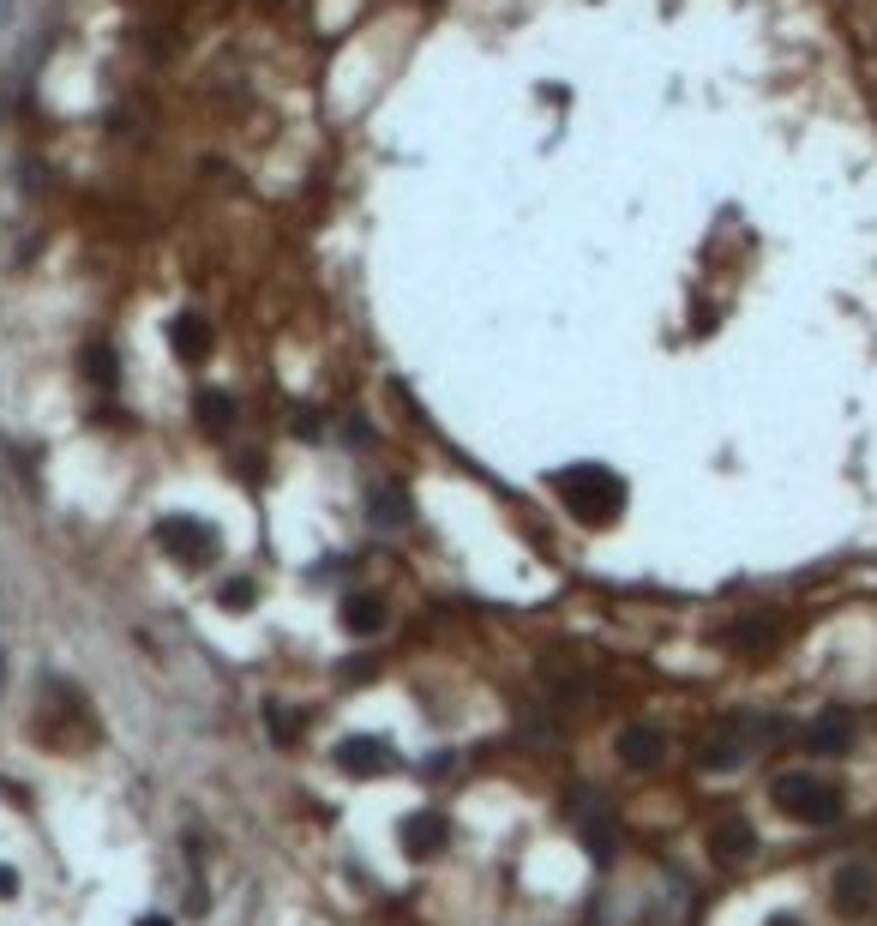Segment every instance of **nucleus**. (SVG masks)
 Masks as SVG:
<instances>
[{"mask_svg":"<svg viewBox=\"0 0 877 926\" xmlns=\"http://www.w3.org/2000/svg\"><path fill=\"white\" fill-rule=\"evenodd\" d=\"M554 494L565 499V511H571L577 524H589V529H607L619 511H626V481H619L607 464H571V469H559Z\"/></svg>","mask_w":877,"mask_h":926,"instance_id":"nucleus-1","label":"nucleus"},{"mask_svg":"<svg viewBox=\"0 0 877 926\" xmlns=\"http://www.w3.org/2000/svg\"><path fill=\"white\" fill-rule=\"evenodd\" d=\"M769 800L781 806L794 825H836L841 818V788L829 783V776H811V770H781L776 783H769Z\"/></svg>","mask_w":877,"mask_h":926,"instance_id":"nucleus-2","label":"nucleus"},{"mask_svg":"<svg viewBox=\"0 0 877 926\" xmlns=\"http://www.w3.org/2000/svg\"><path fill=\"white\" fill-rule=\"evenodd\" d=\"M157 548H169L181 566H211L217 560V529L199 518H162L157 524Z\"/></svg>","mask_w":877,"mask_h":926,"instance_id":"nucleus-3","label":"nucleus"},{"mask_svg":"<svg viewBox=\"0 0 877 926\" xmlns=\"http://www.w3.org/2000/svg\"><path fill=\"white\" fill-rule=\"evenodd\" d=\"M829 903L841 908V915H871V903H877V873L866 860H847L836 866V878H829Z\"/></svg>","mask_w":877,"mask_h":926,"instance_id":"nucleus-4","label":"nucleus"},{"mask_svg":"<svg viewBox=\"0 0 877 926\" xmlns=\"http://www.w3.org/2000/svg\"><path fill=\"white\" fill-rule=\"evenodd\" d=\"M751 734H769V728L764 723H727L721 734H709V740H704L697 764H704V770H734V764H746L751 758Z\"/></svg>","mask_w":877,"mask_h":926,"instance_id":"nucleus-5","label":"nucleus"},{"mask_svg":"<svg viewBox=\"0 0 877 926\" xmlns=\"http://www.w3.org/2000/svg\"><path fill=\"white\" fill-rule=\"evenodd\" d=\"M391 764H397V758H391V746H385L379 734H349V740L337 746V770H343V776H361V783H367V776H385Z\"/></svg>","mask_w":877,"mask_h":926,"instance_id":"nucleus-6","label":"nucleus"},{"mask_svg":"<svg viewBox=\"0 0 877 926\" xmlns=\"http://www.w3.org/2000/svg\"><path fill=\"white\" fill-rule=\"evenodd\" d=\"M854 734H859V716L847 710V704H829V710L806 728V746H811L817 758H836V753H847V746H854Z\"/></svg>","mask_w":877,"mask_h":926,"instance_id":"nucleus-7","label":"nucleus"},{"mask_svg":"<svg viewBox=\"0 0 877 926\" xmlns=\"http://www.w3.org/2000/svg\"><path fill=\"white\" fill-rule=\"evenodd\" d=\"M619 758L631 764V770H656V764L667 758V734L656 723H631V728H619Z\"/></svg>","mask_w":877,"mask_h":926,"instance_id":"nucleus-8","label":"nucleus"},{"mask_svg":"<svg viewBox=\"0 0 877 926\" xmlns=\"http://www.w3.org/2000/svg\"><path fill=\"white\" fill-rule=\"evenodd\" d=\"M397 836H403V848H409L415 860H427V855H439V848L451 843V825H445L439 813H409Z\"/></svg>","mask_w":877,"mask_h":926,"instance_id":"nucleus-9","label":"nucleus"},{"mask_svg":"<svg viewBox=\"0 0 877 926\" xmlns=\"http://www.w3.org/2000/svg\"><path fill=\"white\" fill-rule=\"evenodd\" d=\"M169 343H175V356H181V361H205V356H211V343H217V331H211V319H205V313H175Z\"/></svg>","mask_w":877,"mask_h":926,"instance_id":"nucleus-10","label":"nucleus"},{"mask_svg":"<svg viewBox=\"0 0 877 926\" xmlns=\"http://www.w3.org/2000/svg\"><path fill=\"white\" fill-rule=\"evenodd\" d=\"M577 830H584V843H589L596 860H614V818H607V806L596 800V794L577 806Z\"/></svg>","mask_w":877,"mask_h":926,"instance_id":"nucleus-11","label":"nucleus"},{"mask_svg":"<svg viewBox=\"0 0 877 926\" xmlns=\"http://www.w3.org/2000/svg\"><path fill=\"white\" fill-rule=\"evenodd\" d=\"M337 620H343L349 638H373V631L385 626V601H379V596H349Z\"/></svg>","mask_w":877,"mask_h":926,"instance_id":"nucleus-12","label":"nucleus"},{"mask_svg":"<svg viewBox=\"0 0 877 926\" xmlns=\"http://www.w3.org/2000/svg\"><path fill=\"white\" fill-rule=\"evenodd\" d=\"M709 848H716L721 860H746L751 848H757V836H751V825H746V818H727V825H716V830H709Z\"/></svg>","mask_w":877,"mask_h":926,"instance_id":"nucleus-13","label":"nucleus"},{"mask_svg":"<svg viewBox=\"0 0 877 926\" xmlns=\"http://www.w3.org/2000/svg\"><path fill=\"white\" fill-rule=\"evenodd\" d=\"M373 518H385V524H403V518H409V494L397 488V481L373 488Z\"/></svg>","mask_w":877,"mask_h":926,"instance_id":"nucleus-14","label":"nucleus"},{"mask_svg":"<svg viewBox=\"0 0 877 926\" xmlns=\"http://www.w3.org/2000/svg\"><path fill=\"white\" fill-rule=\"evenodd\" d=\"M229 416H235V397L229 391H199V421H205V428H229Z\"/></svg>","mask_w":877,"mask_h":926,"instance_id":"nucleus-15","label":"nucleus"},{"mask_svg":"<svg viewBox=\"0 0 877 926\" xmlns=\"http://www.w3.org/2000/svg\"><path fill=\"white\" fill-rule=\"evenodd\" d=\"M265 728H271V740H277V746H295L307 723H301L295 710H277V704H271V710H265Z\"/></svg>","mask_w":877,"mask_h":926,"instance_id":"nucleus-16","label":"nucleus"},{"mask_svg":"<svg viewBox=\"0 0 877 926\" xmlns=\"http://www.w3.org/2000/svg\"><path fill=\"white\" fill-rule=\"evenodd\" d=\"M84 379H97V386H114V349L109 343H97V349H84Z\"/></svg>","mask_w":877,"mask_h":926,"instance_id":"nucleus-17","label":"nucleus"},{"mask_svg":"<svg viewBox=\"0 0 877 926\" xmlns=\"http://www.w3.org/2000/svg\"><path fill=\"white\" fill-rule=\"evenodd\" d=\"M252 596H259V590H252V578L222 584V608H229V614H247V608H252Z\"/></svg>","mask_w":877,"mask_h":926,"instance_id":"nucleus-18","label":"nucleus"},{"mask_svg":"<svg viewBox=\"0 0 877 926\" xmlns=\"http://www.w3.org/2000/svg\"><path fill=\"white\" fill-rule=\"evenodd\" d=\"M12 896H19V873H12V866H0V903H12Z\"/></svg>","mask_w":877,"mask_h":926,"instance_id":"nucleus-19","label":"nucleus"},{"mask_svg":"<svg viewBox=\"0 0 877 926\" xmlns=\"http://www.w3.org/2000/svg\"><path fill=\"white\" fill-rule=\"evenodd\" d=\"M0 674H7V661H0Z\"/></svg>","mask_w":877,"mask_h":926,"instance_id":"nucleus-20","label":"nucleus"}]
</instances>
